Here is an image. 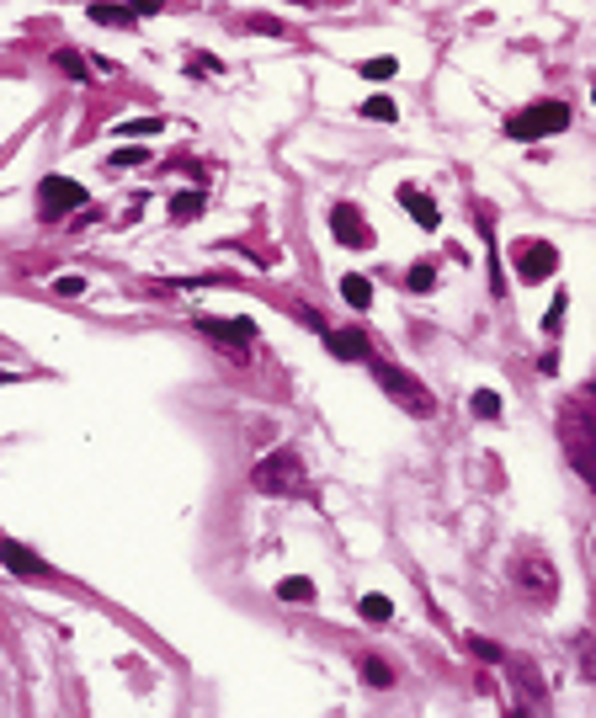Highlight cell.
<instances>
[{
  "instance_id": "6da1fadb",
  "label": "cell",
  "mask_w": 596,
  "mask_h": 718,
  "mask_svg": "<svg viewBox=\"0 0 596 718\" xmlns=\"http://www.w3.org/2000/svg\"><path fill=\"white\" fill-rule=\"evenodd\" d=\"M373 378H378V389L405 410V415H437V399H432V389L416 378V373H405L400 362H373Z\"/></svg>"
},
{
  "instance_id": "7a4b0ae2",
  "label": "cell",
  "mask_w": 596,
  "mask_h": 718,
  "mask_svg": "<svg viewBox=\"0 0 596 718\" xmlns=\"http://www.w3.org/2000/svg\"><path fill=\"white\" fill-rule=\"evenodd\" d=\"M565 128H570V107H565V101H554V96L528 101V107H517V112L506 117V133H512V138H522V144L549 138V133H565Z\"/></svg>"
},
{
  "instance_id": "3957f363",
  "label": "cell",
  "mask_w": 596,
  "mask_h": 718,
  "mask_svg": "<svg viewBox=\"0 0 596 718\" xmlns=\"http://www.w3.org/2000/svg\"><path fill=\"white\" fill-rule=\"evenodd\" d=\"M560 447H565L570 469L581 474V485H592L596 490V431H592V421H586L576 405L560 415Z\"/></svg>"
},
{
  "instance_id": "277c9868",
  "label": "cell",
  "mask_w": 596,
  "mask_h": 718,
  "mask_svg": "<svg viewBox=\"0 0 596 718\" xmlns=\"http://www.w3.org/2000/svg\"><path fill=\"white\" fill-rule=\"evenodd\" d=\"M250 485L261 495H304V458L293 447H277L250 469Z\"/></svg>"
},
{
  "instance_id": "5b68a950",
  "label": "cell",
  "mask_w": 596,
  "mask_h": 718,
  "mask_svg": "<svg viewBox=\"0 0 596 718\" xmlns=\"http://www.w3.org/2000/svg\"><path fill=\"white\" fill-rule=\"evenodd\" d=\"M197 330H203L224 357L250 362V341H256V325H250V320H213V314H203V320H197Z\"/></svg>"
},
{
  "instance_id": "8992f818",
  "label": "cell",
  "mask_w": 596,
  "mask_h": 718,
  "mask_svg": "<svg viewBox=\"0 0 596 718\" xmlns=\"http://www.w3.org/2000/svg\"><path fill=\"white\" fill-rule=\"evenodd\" d=\"M512 580H517L522 596H533V602H554V596H560V570H554L544 554H522V559L512 564Z\"/></svg>"
},
{
  "instance_id": "52a82bcc",
  "label": "cell",
  "mask_w": 596,
  "mask_h": 718,
  "mask_svg": "<svg viewBox=\"0 0 596 718\" xmlns=\"http://www.w3.org/2000/svg\"><path fill=\"white\" fill-rule=\"evenodd\" d=\"M75 208H85V186L69 181V176H43V186H37V213L53 224V218H64V213H75Z\"/></svg>"
},
{
  "instance_id": "ba28073f",
  "label": "cell",
  "mask_w": 596,
  "mask_h": 718,
  "mask_svg": "<svg viewBox=\"0 0 596 718\" xmlns=\"http://www.w3.org/2000/svg\"><path fill=\"white\" fill-rule=\"evenodd\" d=\"M560 272V250L549 245V240H528L522 250H517V277L522 282H544V277H554Z\"/></svg>"
},
{
  "instance_id": "9c48e42d",
  "label": "cell",
  "mask_w": 596,
  "mask_h": 718,
  "mask_svg": "<svg viewBox=\"0 0 596 718\" xmlns=\"http://www.w3.org/2000/svg\"><path fill=\"white\" fill-rule=\"evenodd\" d=\"M330 229H336V240H341L346 250H368V245H373V229H368V218H362L352 202H336V208H330Z\"/></svg>"
},
{
  "instance_id": "30bf717a",
  "label": "cell",
  "mask_w": 596,
  "mask_h": 718,
  "mask_svg": "<svg viewBox=\"0 0 596 718\" xmlns=\"http://www.w3.org/2000/svg\"><path fill=\"white\" fill-rule=\"evenodd\" d=\"M0 564H5L11 575H21V580H43V575H48V564H43L32 548H21L16 538H0Z\"/></svg>"
},
{
  "instance_id": "8fae6325",
  "label": "cell",
  "mask_w": 596,
  "mask_h": 718,
  "mask_svg": "<svg viewBox=\"0 0 596 718\" xmlns=\"http://www.w3.org/2000/svg\"><path fill=\"white\" fill-rule=\"evenodd\" d=\"M325 351H330L336 362H373L362 330H325Z\"/></svg>"
},
{
  "instance_id": "7c38bea8",
  "label": "cell",
  "mask_w": 596,
  "mask_h": 718,
  "mask_svg": "<svg viewBox=\"0 0 596 718\" xmlns=\"http://www.w3.org/2000/svg\"><path fill=\"white\" fill-rule=\"evenodd\" d=\"M400 202L410 208V218H416L421 229H437V224H442V213H437V202H432V197H426L421 186H410V181H405V186H400Z\"/></svg>"
},
{
  "instance_id": "4fadbf2b",
  "label": "cell",
  "mask_w": 596,
  "mask_h": 718,
  "mask_svg": "<svg viewBox=\"0 0 596 718\" xmlns=\"http://www.w3.org/2000/svg\"><path fill=\"white\" fill-rule=\"evenodd\" d=\"M139 16H144L139 5H101V0L91 5V21H101V27H133Z\"/></svg>"
},
{
  "instance_id": "5bb4252c",
  "label": "cell",
  "mask_w": 596,
  "mask_h": 718,
  "mask_svg": "<svg viewBox=\"0 0 596 718\" xmlns=\"http://www.w3.org/2000/svg\"><path fill=\"white\" fill-rule=\"evenodd\" d=\"M341 298H346L352 309H368V304H373V282L357 277V272H346V277H341Z\"/></svg>"
},
{
  "instance_id": "9a60e30c",
  "label": "cell",
  "mask_w": 596,
  "mask_h": 718,
  "mask_svg": "<svg viewBox=\"0 0 596 718\" xmlns=\"http://www.w3.org/2000/svg\"><path fill=\"white\" fill-rule=\"evenodd\" d=\"M53 69H59V75H69V80H80V85L91 80V64H85L75 48H59V53H53Z\"/></svg>"
},
{
  "instance_id": "2e32d148",
  "label": "cell",
  "mask_w": 596,
  "mask_h": 718,
  "mask_svg": "<svg viewBox=\"0 0 596 718\" xmlns=\"http://www.w3.org/2000/svg\"><path fill=\"white\" fill-rule=\"evenodd\" d=\"M277 596H282V602H293V607H309V602H314V580H304V575H288V580L277 586Z\"/></svg>"
},
{
  "instance_id": "e0dca14e",
  "label": "cell",
  "mask_w": 596,
  "mask_h": 718,
  "mask_svg": "<svg viewBox=\"0 0 596 718\" xmlns=\"http://www.w3.org/2000/svg\"><path fill=\"white\" fill-rule=\"evenodd\" d=\"M464 650H469V655H480L485 666H506V650H501V644H490L485 634H464Z\"/></svg>"
},
{
  "instance_id": "ac0fdd59",
  "label": "cell",
  "mask_w": 596,
  "mask_h": 718,
  "mask_svg": "<svg viewBox=\"0 0 596 718\" xmlns=\"http://www.w3.org/2000/svg\"><path fill=\"white\" fill-rule=\"evenodd\" d=\"M394 69H400V59H394V53H378V59H362V64H357V75H362V80H394Z\"/></svg>"
},
{
  "instance_id": "d6986e66",
  "label": "cell",
  "mask_w": 596,
  "mask_h": 718,
  "mask_svg": "<svg viewBox=\"0 0 596 718\" xmlns=\"http://www.w3.org/2000/svg\"><path fill=\"white\" fill-rule=\"evenodd\" d=\"M197 213H203V192H176V197H171V218H176V224H192Z\"/></svg>"
},
{
  "instance_id": "ffe728a7",
  "label": "cell",
  "mask_w": 596,
  "mask_h": 718,
  "mask_svg": "<svg viewBox=\"0 0 596 718\" xmlns=\"http://www.w3.org/2000/svg\"><path fill=\"white\" fill-rule=\"evenodd\" d=\"M165 122L160 117H128V122H117L112 133H123V138H149V133H160Z\"/></svg>"
},
{
  "instance_id": "44dd1931",
  "label": "cell",
  "mask_w": 596,
  "mask_h": 718,
  "mask_svg": "<svg viewBox=\"0 0 596 718\" xmlns=\"http://www.w3.org/2000/svg\"><path fill=\"white\" fill-rule=\"evenodd\" d=\"M362 117H373V122H394V117H400V107H394L389 96H368V101H362Z\"/></svg>"
},
{
  "instance_id": "7402d4cb",
  "label": "cell",
  "mask_w": 596,
  "mask_h": 718,
  "mask_svg": "<svg viewBox=\"0 0 596 718\" xmlns=\"http://www.w3.org/2000/svg\"><path fill=\"white\" fill-rule=\"evenodd\" d=\"M357 607H362L368 623H389V618H394V602H389V596H362Z\"/></svg>"
},
{
  "instance_id": "603a6c76",
  "label": "cell",
  "mask_w": 596,
  "mask_h": 718,
  "mask_svg": "<svg viewBox=\"0 0 596 718\" xmlns=\"http://www.w3.org/2000/svg\"><path fill=\"white\" fill-rule=\"evenodd\" d=\"M362 676H368V687H394V671L378 655H362Z\"/></svg>"
},
{
  "instance_id": "cb8c5ba5",
  "label": "cell",
  "mask_w": 596,
  "mask_h": 718,
  "mask_svg": "<svg viewBox=\"0 0 596 718\" xmlns=\"http://www.w3.org/2000/svg\"><path fill=\"white\" fill-rule=\"evenodd\" d=\"M474 415H480V421H496V415H501V394H496V389H480V394H474Z\"/></svg>"
},
{
  "instance_id": "d4e9b609",
  "label": "cell",
  "mask_w": 596,
  "mask_h": 718,
  "mask_svg": "<svg viewBox=\"0 0 596 718\" xmlns=\"http://www.w3.org/2000/svg\"><path fill=\"white\" fill-rule=\"evenodd\" d=\"M405 282H410V288H416V293H426V288H432V282H437V272H432V266H426V261H421V266H410V277H405Z\"/></svg>"
},
{
  "instance_id": "484cf974",
  "label": "cell",
  "mask_w": 596,
  "mask_h": 718,
  "mask_svg": "<svg viewBox=\"0 0 596 718\" xmlns=\"http://www.w3.org/2000/svg\"><path fill=\"white\" fill-rule=\"evenodd\" d=\"M576 410H581V415L592 421V431H596V383H586V389H581V399H576Z\"/></svg>"
},
{
  "instance_id": "4316f807",
  "label": "cell",
  "mask_w": 596,
  "mask_h": 718,
  "mask_svg": "<svg viewBox=\"0 0 596 718\" xmlns=\"http://www.w3.org/2000/svg\"><path fill=\"white\" fill-rule=\"evenodd\" d=\"M560 320H565V298H554V309H549V314H544V330H554V325H560Z\"/></svg>"
},
{
  "instance_id": "83f0119b",
  "label": "cell",
  "mask_w": 596,
  "mask_h": 718,
  "mask_svg": "<svg viewBox=\"0 0 596 718\" xmlns=\"http://www.w3.org/2000/svg\"><path fill=\"white\" fill-rule=\"evenodd\" d=\"M139 160H144V149H128V154H117V160H112V170H123V165H139Z\"/></svg>"
},
{
  "instance_id": "f1b7e54d",
  "label": "cell",
  "mask_w": 596,
  "mask_h": 718,
  "mask_svg": "<svg viewBox=\"0 0 596 718\" xmlns=\"http://www.w3.org/2000/svg\"><path fill=\"white\" fill-rule=\"evenodd\" d=\"M592 101H596V85H592Z\"/></svg>"
}]
</instances>
